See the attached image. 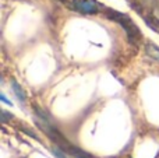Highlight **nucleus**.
I'll return each mask as SVG.
<instances>
[{
	"label": "nucleus",
	"mask_w": 159,
	"mask_h": 158,
	"mask_svg": "<svg viewBox=\"0 0 159 158\" xmlns=\"http://www.w3.org/2000/svg\"><path fill=\"white\" fill-rule=\"evenodd\" d=\"M0 100H2L4 104H7V105H10V106L13 105V102H11V101H8L7 98H6V95H4V94H2V95H0Z\"/></svg>",
	"instance_id": "423d86ee"
},
{
	"label": "nucleus",
	"mask_w": 159,
	"mask_h": 158,
	"mask_svg": "<svg viewBox=\"0 0 159 158\" xmlns=\"http://www.w3.org/2000/svg\"><path fill=\"white\" fill-rule=\"evenodd\" d=\"M106 16H107V18L116 21L117 24H120L121 27L124 28L127 38H129V41L131 42V44H137V42L141 39L140 30H138L137 25L131 21V18H130L129 16L121 14V13H117L116 10H106Z\"/></svg>",
	"instance_id": "f257e3e1"
},
{
	"label": "nucleus",
	"mask_w": 159,
	"mask_h": 158,
	"mask_svg": "<svg viewBox=\"0 0 159 158\" xmlns=\"http://www.w3.org/2000/svg\"><path fill=\"white\" fill-rule=\"evenodd\" d=\"M144 49H145L147 56H149L152 60H155L159 63V46H157V45L152 44V42H147Z\"/></svg>",
	"instance_id": "7ed1b4c3"
},
{
	"label": "nucleus",
	"mask_w": 159,
	"mask_h": 158,
	"mask_svg": "<svg viewBox=\"0 0 159 158\" xmlns=\"http://www.w3.org/2000/svg\"><path fill=\"white\" fill-rule=\"evenodd\" d=\"M52 151H53V156H55L56 158H67V156L64 154V151H63V148H60L59 146L53 147Z\"/></svg>",
	"instance_id": "39448f33"
},
{
	"label": "nucleus",
	"mask_w": 159,
	"mask_h": 158,
	"mask_svg": "<svg viewBox=\"0 0 159 158\" xmlns=\"http://www.w3.org/2000/svg\"><path fill=\"white\" fill-rule=\"evenodd\" d=\"M11 88H13V91H14V94H16L17 100H18L21 104H25V101H27V95H25L22 87L20 86V84L17 83V80H14V78L11 80Z\"/></svg>",
	"instance_id": "20e7f679"
},
{
	"label": "nucleus",
	"mask_w": 159,
	"mask_h": 158,
	"mask_svg": "<svg viewBox=\"0 0 159 158\" xmlns=\"http://www.w3.org/2000/svg\"><path fill=\"white\" fill-rule=\"evenodd\" d=\"M74 8L82 14H96L101 11V4L96 0H73Z\"/></svg>",
	"instance_id": "f03ea898"
}]
</instances>
